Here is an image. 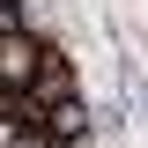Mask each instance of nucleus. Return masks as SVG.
<instances>
[{
	"label": "nucleus",
	"mask_w": 148,
	"mask_h": 148,
	"mask_svg": "<svg viewBox=\"0 0 148 148\" xmlns=\"http://www.w3.org/2000/svg\"><path fill=\"white\" fill-rule=\"evenodd\" d=\"M52 52H59V45H45L37 30H8V37H0V89L22 96L37 74H45V59H52Z\"/></svg>",
	"instance_id": "f257e3e1"
},
{
	"label": "nucleus",
	"mask_w": 148,
	"mask_h": 148,
	"mask_svg": "<svg viewBox=\"0 0 148 148\" xmlns=\"http://www.w3.org/2000/svg\"><path fill=\"white\" fill-rule=\"evenodd\" d=\"M37 126H45V141H89L96 133V111H89V96H59Z\"/></svg>",
	"instance_id": "f03ea898"
},
{
	"label": "nucleus",
	"mask_w": 148,
	"mask_h": 148,
	"mask_svg": "<svg viewBox=\"0 0 148 148\" xmlns=\"http://www.w3.org/2000/svg\"><path fill=\"white\" fill-rule=\"evenodd\" d=\"M8 30H22V0H0V37Z\"/></svg>",
	"instance_id": "7ed1b4c3"
},
{
	"label": "nucleus",
	"mask_w": 148,
	"mask_h": 148,
	"mask_svg": "<svg viewBox=\"0 0 148 148\" xmlns=\"http://www.w3.org/2000/svg\"><path fill=\"white\" fill-rule=\"evenodd\" d=\"M52 148H104V133H89V141H52Z\"/></svg>",
	"instance_id": "20e7f679"
}]
</instances>
